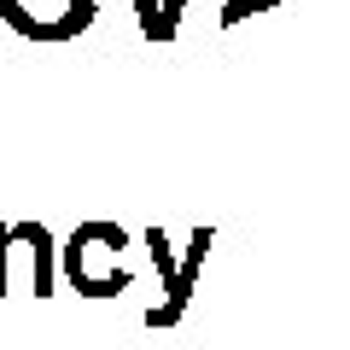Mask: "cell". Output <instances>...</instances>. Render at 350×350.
<instances>
[{
	"mask_svg": "<svg viewBox=\"0 0 350 350\" xmlns=\"http://www.w3.org/2000/svg\"><path fill=\"white\" fill-rule=\"evenodd\" d=\"M129 234L123 222H105V216H94V222L70 228V239L59 245V280H70L76 298H117V292H129Z\"/></svg>",
	"mask_w": 350,
	"mask_h": 350,
	"instance_id": "cell-1",
	"label": "cell"
},
{
	"mask_svg": "<svg viewBox=\"0 0 350 350\" xmlns=\"http://www.w3.org/2000/svg\"><path fill=\"white\" fill-rule=\"evenodd\" d=\"M146 245H152V262H158V275H163V304H158V310H146V327H175V321H181V310H187V298H193L199 262H204V251H211V228L193 234L187 257H175V251H170L163 228H146Z\"/></svg>",
	"mask_w": 350,
	"mask_h": 350,
	"instance_id": "cell-2",
	"label": "cell"
},
{
	"mask_svg": "<svg viewBox=\"0 0 350 350\" xmlns=\"http://www.w3.org/2000/svg\"><path fill=\"white\" fill-rule=\"evenodd\" d=\"M12 257L24 262L29 298H53L59 292V239L47 222H12Z\"/></svg>",
	"mask_w": 350,
	"mask_h": 350,
	"instance_id": "cell-3",
	"label": "cell"
},
{
	"mask_svg": "<svg viewBox=\"0 0 350 350\" xmlns=\"http://www.w3.org/2000/svg\"><path fill=\"white\" fill-rule=\"evenodd\" d=\"M135 18H140V36H146L152 47L170 41V36H163V6H158V0H135Z\"/></svg>",
	"mask_w": 350,
	"mask_h": 350,
	"instance_id": "cell-4",
	"label": "cell"
},
{
	"mask_svg": "<svg viewBox=\"0 0 350 350\" xmlns=\"http://www.w3.org/2000/svg\"><path fill=\"white\" fill-rule=\"evenodd\" d=\"M12 269H18V257H12V222H0V298H12Z\"/></svg>",
	"mask_w": 350,
	"mask_h": 350,
	"instance_id": "cell-5",
	"label": "cell"
},
{
	"mask_svg": "<svg viewBox=\"0 0 350 350\" xmlns=\"http://www.w3.org/2000/svg\"><path fill=\"white\" fill-rule=\"evenodd\" d=\"M262 6H275V0H228V6H222V24H239V18L262 12Z\"/></svg>",
	"mask_w": 350,
	"mask_h": 350,
	"instance_id": "cell-6",
	"label": "cell"
},
{
	"mask_svg": "<svg viewBox=\"0 0 350 350\" xmlns=\"http://www.w3.org/2000/svg\"><path fill=\"white\" fill-rule=\"evenodd\" d=\"M163 6V36L175 41V29H181V6H187V0H158Z\"/></svg>",
	"mask_w": 350,
	"mask_h": 350,
	"instance_id": "cell-7",
	"label": "cell"
}]
</instances>
